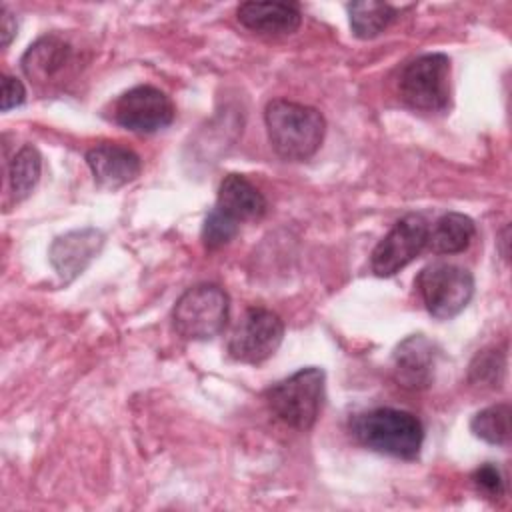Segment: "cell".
Masks as SVG:
<instances>
[{
  "instance_id": "cell-1",
  "label": "cell",
  "mask_w": 512,
  "mask_h": 512,
  "mask_svg": "<svg viewBox=\"0 0 512 512\" xmlns=\"http://www.w3.org/2000/svg\"><path fill=\"white\" fill-rule=\"evenodd\" d=\"M264 124L272 150L290 162H302L316 154L326 134L322 112L292 100H270Z\"/></svg>"
},
{
  "instance_id": "cell-8",
  "label": "cell",
  "mask_w": 512,
  "mask_h": 512,
  "mask_svg": "<svg viewBox=\"0 0 512 512\" xmlns=\"http://www.w3.org/2000/svg\"><path fill=\"white\" fill-rule=\"evenodd\" d=\"M428 232V222L420 214H406L400 218L372 250V272L380 278L400 272L426 248Z\"/></svg>"
},
{
  "instance_id": "cell-18",
  "label": "cell",
  "mask_w": 512,
  "mask_h": 512,
  "mask_svg": "<svg viewBox=\"0 0 512 512\" xmlns=\"http://www.w3.org/2000/svg\"><path fill=\"white\" fill-rule=\"evenodd\" d=\"M42 172V156L36 146L24 144L8 164V184L16 202L28 198Z\"/></svg>"
},
{
  "instance_id": "cell-10",
  "label": "cell",
  "mask_w": 512,
  "mask_h": 512,
  "mask_svg": "<svg viewBox=\"0 0 512 512\" xmlns=\"http://www.w3.org/2000/svg\"><path fill=\"white\" fill-rule=\"evenodd\" d=\"M436 346L424 334L404 338L392 354L394 380L408 390H424L434 380Z\"/></svg>"
},
{
  "instance_id": "cell-19",
  "label": "cell",
  "mask_w": 512,
  "mask_h": 512,
  "mask_svg": "<svg viewBox=\"0 0 512 512\" xmlns=\"http://www.w3.org/2000/svg\"><path fill=\"white\" fill-rule=\"evenodd\" d=\"M470 430L476 438L488 444H506L510 440V406L506 402H500L482 408L472 416Z\"/></svg>"
},
{
  "instance_id": "cell-16",
  "label": "cell",
  "mask_w": 512,
  "mask_h": 512,
  "mask_svg": "<svg viewBox=\"0 0 512 512\" xmlns=\"http://www.w3.org/2000/svg\"><path fill=\"white\" fill-rule=\"evenodd\" d=\"M476 234L474 220L460 212H446L428 232V248L436 254L464 252Z\"/></svg>"
},
{
  "instance_id": "cell-13",
  "label": "cell",
  "mask_w": 512,
  "mask_h": 512,
  "mask_svg": "<svg viewBox=\"0 0 512 512\" xmlns=\"http://www.w3.org/2000/svg\"><path fill=\"white\" fill-rule=\"evenodd\" d=\"M86 164L96 184L108 190L126 186L128 182L136 180L142 170L140 156L134 150L114 142H102L92 146L86 152Z\"/></svg>"
},
{
  "instance_id": "cell-6",
  "label": "cell",
  "mask_w": 512,
  "mask_h": 512,
  "mask_svg": "<svg viewBox=\"0 0 512 512\" xmlns=\"http://www.w3.org/2000/svg\"><path fill=\"white\" fill-rule=\"evenodd\" d=\"M416 290L426 310L438 320L458 316L474 296V276L470 270L434 262L424 266L416 276Z\"/></svg>"
},
{
  "instance_id": "cell-5",
  "label": "cell",
  "mask_w": 512,
  "mask_h": 512,
  "mask_svg": "<svg viewBox=\"0 0 512 512\" xmlns=\"http://www.w3.org/2000/svg\"><path fill=\"white\" fill-rule=\"evenodd\" d=\"M230 298L216 284H196L188 288L172 308L174 330L186 340H210L228 322Z\"/></svg>"
},
{
  "instance_id": "cell-20",
  "label": "cell",
  "mask_w": 512,
  "mask_h": 512,
  "mask_svg": "<svg viewBox=\"0 0 512 512\" xmlns=\"http://www.w3.org/2000/svg\"><path fill=\"white\" fill-rule=\"evenodd\" d=\"M504 368H506V360H504V354L500 350H496V348L482 350L472 360L468 378L474 386L496 388L502 382Z\"/></svg>"
},
{
  "instance_id": "cell-2",
  "label": "cell",
  "mask_w": 512,
  "mask_h": 512,
  "mask_svg": "<svg viewBox=\"0 0 512 512\" xmlns=\"http://www.w3.org/2000/svg\"><path fill=\"white\" fill-rule=\"evenodd\" d=\"M348 428L364 448L400 460H416L424 442L422 422L412 412L398 408H374L354 414Z\"/></svg>"
},
{
  "instance_id": "cell-24",
  "label": "cell",
  "mask_w": 512,
  "mask_h": 512,
  "mask_svg": "<svg viewBox=\"0 0 512 512\" xmlns=\"http://www.w3.org/2000/svg\"><path fill=\"white\" fill-rule=\"evenodd\" d=\"M0 14H2V22H0L2 48H8V46H10V42L14 40L16 32H18V22H16V18H14L6 8H2V10H0Z\"/></svg>"
},
{
  "instance_id": "cell-17",
  "label": "cell",
  "mask_w": 512,
  "mask_h": 512,
  "mask_svg": "<svg viewBox=\"0 0 512 512\" xmlns=\"http://www.w3.org/2000/svg\"><path fill=\"white\" fill-rule=\"evenodd\" d=\"M346 8L350 16L352 34L360 40L376 38L396 18V8L390 6L388 2L362 0V2H352Z\"/></svg>"
},
{
  "instance_id": "cell-15",
  "label": "cell",
  "mask_w": 512,
  "mask_h": 512,
  "mask_svg": "<svg viewBox=\"0 0 512 512\" xmlns=\"http://www.w3.org/2000/svg\"><path fill=\"white\" fill-rule=\"evenodd\" d=\"M214 208L242 224L248 220H260L266 214L268 204L250 180L240 174H228L218 186Z\"/></svg>"
},
{
  "instance_id": "cell-3",
  "label": "cell",
  "mask_w": 512,
  "mask_h": 512,
  "mask_svg": "<svg viewBox=\"0 0 512 512\" xmlns=\"http://www.w3.org/2000/svg\"><path fill=\"white\" fill-rule=\"evenodd\" d=\"M324 380L322 368H300L266 390V404L284 424L296 430H310L322 408Z\"/></svg>"
},
{
  "instance_id": "cell-22",
  "label": "cell",
  "mask_w": 512,
  "mask_h": 512,
  "mask_svg": "<svg viewBox=\"0 0 512 512\" xmlns=\"http://www.w3.org/2000/svg\"><path fill=\"white\" fill-rule=\"evenodd\" d=\"M472 484L474 488L484 496V498H490V500H498L504 496V476L502 472L498 470V466L486 462L482 466H478L472 474Z\"/></svg>"
},
{
  "instance_id": "cell-11",
  "label": "cell",
  "mask_w": 512,
  "mask_h": 512,
  "mask_svg": "<svg viewBox=\"0 0 512 512\" xmlns=\"http://www.w3.org/2000/svg\"><path fill=\"white\" fill-rule=\"evenodd\" d=\"M74 64V48L58 34L38 38L22 56L24 74L40 84L48 86L60 82Z\"/></svg>"
},
{
  "instance_id": "cell-7",
  "label": "cell",
  "mask_w": 512,
  "mask_h": 512,
  "mask_svg": "<svg viewBox=\"0 0 512 512\" xmlns=\"http://www.w3.org/2000/svg\"><path fill=\"white\" fill-rule=\"evenodd\" d=\"M282 318L266 308H248L228 338V354L242 364H262L280 348Z\"/></svg>"
},
{
  "instance_id": "cell-14",
  "label": "cell",
  "mask_w": 512,
  "mask_h": 512,
  "mask_svg": "<svg viewBox=\"0 0 512 512\" xmlns=\"http://www.w3.org/2000/svg\"><path fill=\"white\" fill-rule=\"evenodd\" d=\"M236 18L244 28L266 36L294 34L302 22L300 10L288 2H244Z\"/></svg>"
},
{
  "instance_id": "cell-12",
  "label": "cell",
  "mask_w": 512,
  "mask_h": 512,
  "mask_svg": "<svg viewBox=\"0 0 512 512\" xmlns=\"http://www.w3.org/2000/svg\"><path fill=\"white\" fill-rule=\"evenodd\" d=\"M104 246V234L98 228L70 230L58 236L50 246V262L64 282L80 276Z\"/></svg>"
},
{
  "instance_id": "cell-9",
  "label": "cell",
  "mask_w": 512,
  "mask_h": 512,
  "mask_svg": "<svg viewBox=\"0 0 512 512\" xmlns=\"http://www.w3.org/2000/svg\"><path fill=\"white\" fill-rule=\"evenodd\" d=\"M172 100L150 84H140L118 96L112 108L114 122L136 134H154L174 120Z\"/></svg>"
},
{
  "instance_id": "cell-21",
  "label": "cell",
  "mask_w": 512,
  "mask_h": 512,
  "mask_svg": "<svg viewBox=\"0 0 512 512\" xmlns=\"http://www.w3.org/2000/svg\"><path fill=\"white\" fill-rule=\"evenodd\" d=\"M240 224L220 212L218 208H212L202 224V244L206 250H218L226 246L234 236L238 234Z\"/></svg>"
},
{
  "instance_id": "cell-4",
  "label": "cell",
  "mask_w": 512,
  "mask_h": 512,
  "mask_svg": "<svg viewBox=\"0 0 512 512\" xmlns=\"http://www.w3.org/2000/svg\"><path fill=\"white\" fill-rule=\"evenodd\" d=\"M398 96L412 110L444 112L450 106V58L432 52L410 60L400 70Z\"/></svg>"
},
{
  "instance_id": "cell-23",
  "label": "cell",
  "mask_w": 512,
  "mask_h": 512,
  "mask_svg": "<svg viewBox=\"0 0 512 512\" xmlns=\"http://www.w3.org/2000/svg\"><path fill=\"white\" fill-rule=\"evenodd\" d=\"M24 100H26L24 84L14 76L4 74L2 76V104H0L2 112H8L10 108L24 104Z\"/></svg>"
}]
</instances>
